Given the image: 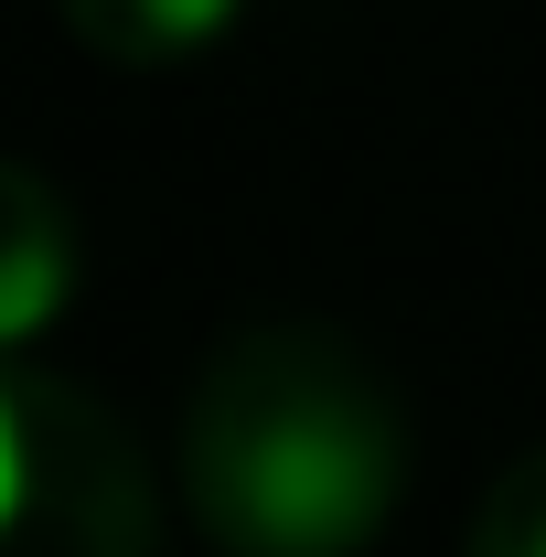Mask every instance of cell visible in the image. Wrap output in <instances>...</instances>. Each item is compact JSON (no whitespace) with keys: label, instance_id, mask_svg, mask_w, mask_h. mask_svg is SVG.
Returning <instances> with one entry per match:
<instances>
[{"label":"cell","instance_id":"5b68a950","mask_svg":"<svg viewBox=\"0 0 546 557\" xmlns=\"http://www.w3.org/2000/svg\"><path fill=\"white\" fill-rule=\"evenodd\" d=\"M461 557H546V440H536V450H514V461L493 472V493L472 504Z\"/></svg>","mask_w":546,"mask_h":557},{"label":"cell","instance_id":"277c9868","mask_svg":"<svg viewBox=\"0 0 546 557\" xmlns=\"http://www.w3.org/2000/svg\"><path fill=\"white\" fill-rule=\"evenodd\" d=\"M236 11H247V0H54V22L119 75H161V65L214 54V44L236 33Z\"/></svg>","mask_w":546,"mask_h":557},{"label":"cell","instance_id":"6da1fadb","mask_svg":"<svg viewBox=\"0 0 546 557\" xmlns=\"http://www.w3.org/2000/svg\"><path fill=\"white\" fill-rule=\"evenodd\" d=\"M183 504L214 557H364L408 504V408L333 322H247L183 397Z\"/></svg>","mask_w":546,"mask_h":557},{"label":"cell","instance_id":"3957f363","mask_svg":"<svg viewBox=\"0 0 546 557\" xmlns=\"http://www.w3.org/2000/svg\"><path fill=\"white\" fill-rule=\"evenodd\" d=\"M65 289H75V225L54 205V183L33 161H11L0 172V333H11V364L54 333Z\"/></svg>","mask_w":546,"mask_h":557},{"label":"cell","instance_id":"7a4b0ae2","mask_svg":"<svg viewBox=\"0 0 546 557\" xmlns=\"http://www.w3.org/2000/svg\"><path fill=\"white\" fill-rule=\"evenodd\" d=\"M161 472L129 418L54 364L0 375V557H150Z\"/></svg>","mask_w":546,"mask_h":557}]
</instances>
